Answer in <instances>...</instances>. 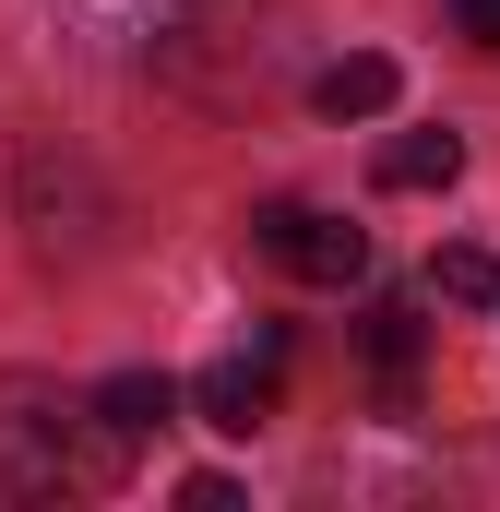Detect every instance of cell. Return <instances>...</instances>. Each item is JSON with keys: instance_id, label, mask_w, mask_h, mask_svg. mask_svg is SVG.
I'll return each instance as SVG.
<instances>
[{"instance_id": "obj_7", "label": "cell", "mask_w": 500, "mask_h": 512, "mask_svg": "<svg viewBox=\"0 0 500 512\" xmlns=\"http://www.w3.org/2000/svg\"><path fill=\"white\" fill-rule=\"evenodd\" d=\"M417 334H429V322H417L405 298H381V310H370V370H381V393H393V405L417 393Z\"/></svg>"}, {"instance_id": "obj_5", "label": "cell", "mask_w": 500, "mask_h": 512, "mask_svg": "<svg viewBox=\"0 0 500 512\" xmlns=\"http://www.w3.org/2000/svg\"><path fill=\"white\" fill-rule=\"evenodd\" d=\"M96 417H108L120 441H155V429L179 417V382H167V370H120V382H96Z\"/></svg>"}, {"instance_id": "obj_9", "label": "cell", "mask_w": 500, "mask_h": 512, "mask_svg": "<svg viewBox=\"0 0 500 512\" xmlns=\"http://www.w3.org/2000/svg\"><path fill=\"white\" fill-rule=\"evenodd\" d=\"M453 24H465L477 48H500V0H453Z\"/></svg>"}, {"instance_id": "obj_8", "label": "cell", "mask_w": 500, "mask_h": 512, "mask_svg": "<svg viewBox=\"0 0 500 512\" xmlns=\"http://www.w3.org/2000/svg\"><path fill=\"white\" fill-rule=\"evenodd\" d=\"M429 286H441L453 310H500V262H489V251H441V262H429Z\"/></svg>"}, {"instance_id": "obj_6", "label": "cell", "mask_w": 500, "mask_h": 512, "mask_svg": "<svg viewBox=\"0 0 500 512\" xmlns=\"http://www.w3.org/2000/svg\"><path fill=\"white\" fill-rule=\"evenodd\" d=\"M310 108H322V120H381V108H393V60H370V48L334 60V72L310 84Z\"/></svg>"}, {"instance_id": "obj_1", "label": "cell", "mask_w": 500, "mask_h": 512, "mask_svg": "<svg viewBox=\"0 0 500 512\" xmlns=\"http://www.w3.org/2000/svg\"><path fill=\"white\" fill-rule=\"evenodd\" d=\"M131 441L96 405H48L36 382H0V489L12 501H72V489H120Z\"/></svg>"}, {"instance_id": "obj_4", "label": "cell", "mask_w": 500, "mask_h": 512, "mask_svg": "<svg viewBox=\"0 0 500 512\" xmlns=\"http://www.w3.org/2000/svg\"><path fill=\"white\" fill-rule=\"evenodd\" d=\"M465 179V143L453 131H393L381 143V191H453Z\"/></svg>"}, {"instance_id": "obj_2", "label": "cell", "mask_w": 500, "mask_h": 512, "mask_svg": "<svg viewBox=\"0 0 500 512\" xmlns=\"http://www.w3.org/2000/svg\"><path fill=\"white\" fill-rule=\"evenodd\" d=\"M250 239H262V262H286L298 286H358V274H370V227H346V215H322V203H262Z\"/></svg>"}, {"instance_id": "obj_3", "label": "cell", "mask_w": 500, "mask_h": 512, "mask_svg": "<svg viewBox=\"0 0 500 512\" xmlns=\"http://www.w3.org/2000/svg\"><path fill=\"white\" fill-rule=\"evenodd\" d=\"M274 358H286V334H262L250 358H227V370H203V382H191V417H203L215 441H250V429L274 417Z\"/></svg>"}]
</instances>
